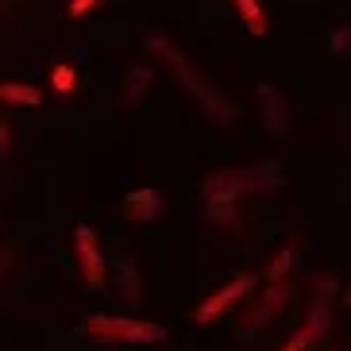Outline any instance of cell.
<instances>
[{
    "mask_svg": "<svg viewBox=\"0 0 351 351\" xmlns=\"http://www.w3.org/2000/svg\"><path fill=\"white\" fill-rule=\"evenodd\" d=\"M293 263H298V251L282 247L278 258H274V263H270V270H267V282H286V274L293 270Z\"/></svg>",
    "mask_w": 351,
    "mask_h": 351,
    "instance_id": "9a60e30c",
    "label": "cell"
},
{
    "mask_svg": "<svg viewBox=\"0 0 351 351\" xmlns=\"http://www.w3.org/2000/svg\"><path fill=\"white\" fill-rule=\"evenodd\" d=\"M8 143H12V128H8V124H0V158L8 155Z\"/></svg>",
    "mask_w": 351,
    "mask_h": 351,
    "instance_id": "d6986e66",
    "label": "cell"
},
{
    "mask_svg": "<svg viewBox=\"0 0 351 351\" xmlns=\"http://www.w3.org/2000/svg\"><path fill=\"white\" fill-rule=\"evenodd\" d=\"M274 193L282 189V170L278 162H263L255 170H213V174L201 182V193L208 197H228V201H236L239 193Z\"/></svg>",
    "mask_w": 351,
    "mask_h": 351,
    "instance_id": "6da1fadb",
    "label": "cell"
},
{
    "mask_svg": "<svg viewBox=\"0 0 351 351\" xmlns=\"http://www.w3.org/2000/svg\"><path fill=\"white\" fill-rule=\"evenodd\" d=\"M147 85H151V66H135V70L128 73V82H124V101L135 104L139 97H143Z\"/></svg>",
    "mask_w": 351,
    "mask_h": 351,
    "instance_id": "4fadbf2b",
    "label": "cell"
},
{
    "mask_svg": "<svg viewBox=\"0 0 351 351\" xmlns=\"http://www.w3.org/2000/svg\"><path fill=\"white\" fill-rule=\"evenodd\" d=\"M147 47H151V51H162L166 58L174 62V73L182 77V82H186V89H189V93H193L197 101L205 104L208 120H232V108H228V104L220 101V93H217V89H213V85L205 82V77H197V73L189 70V62L182 58V54H174V47H170V43H162V39H147Z\"/></svg>",
    "mask_w": 351,
    "mask_h": 351,
    "instance_id": "3957f363",
    "label": "cell"
},
{
    "mask_svg": "<svg viewBox=\"0 0 351 351\" xmlns=\"http://www.w3.org/2000/svg\"><path fill=\"white\" fill-rule=\"evenodd\" d=\"M205 217L213 220V224H236V201H228V197H208Z\"/></svg>",
    "mask_w": 351,
    "mask_h": 351,
    "instance_id": "7c38bea8",
    "label": "cell"
},
{
    "mask_svg": "<svg viewBox=\"0 0 351 351\" xmlns=\"http://www.w3.org/2000/svg\"><path fill=\"white\" fill-rule=\"evenodd\" d=\"M116 270H120V282H124L128 305H139V270L132 267V258H120V263H116Z\"/></svg>",
    "mask_w": 351,
    "mask_h": 351,
    "instance_id": "5bb4252c",
    "label": "cell"
},
{
    "mask_svg": "<svg viewBox=\"0 0 351 351\" xmlns=\"http://www.w3.org/2000/svg\"><path fill=\"white\" fill-rule=\"evenodd\" d=\"M97 4H101V0H70V16L73 20H82V16H89Z\"/></svg>",
    "mask_w": 351,
    "mask_h": 351,
    "instance_id": "e0dca14e",
    "label": "cell"
},
{
    "mask_svg": "<svg viewBox=\"0 0 351 351\" xmlns=\"http://www.w3.org/2000/svg\"><path fill=\"white\" fill-rule=\"evenodd\" d=\"M239 12V20L247 23L251 35H267V16H263V8H258V0H232Z\"/></svg>",
    "mask_w": 351,
    "mask_h": 351,
    "instance_id": "8fae6325",
    "label": "cell"
},
{
    "mask_svg": "<svg viewBox=\"0 0 351 351\" xmlns=\"http://www.w3.org/2000/svg\"><path fill=\"white\" fill-rule=\"evenodd\" d=\"M289 298V282H270V289L263 293V301H258V309H255V317H251V324H267L270 317H274V309H278L282 301Z\"/></svg>",
    "mask_w": 351,
    "mask_h": 351,
    "instance_id": "30bf717a",
    "label": "cell"
},
{
    "mask_svg": "<svg viewBox=\"0 0 351 351\" xmlns=\"http://www.w3.org/2000/svg\"><path fill=\"white\" fill-rule=\"evenodd\" d=\"M348 39H351V27H336V32H332V54H343Z\"/></svg>",
    "mask_w": 351,
    "mask_h": 351,
    "instance_id": "ac0fdd59",
    "label": "cell"
},
{
    "mask_svg": "<svg viewBox=\"0 0 351 351\" xmlns=\"http://www.w3.org/2000/svg\"><path fill=\"white\" fill-rule=\"evenodd\" d=\"M348 305H351V293H348Z\"/></svg>",
    "mask_w": 351,
    "mask_h": 351,
    "instance_id": "ffe728a7",
    "label": "cell"
},
{
    "mask_svg": "<svg viewBox=\"0 0 351 351\" xmlns=\"http://www.w3.org/2000/svg\"><path fill=\"white\" fill-rule=\"evenodd\" d=\"M255 282H258V274H239V278H232L228 286H220L213 298H205V305L193 313V320L197 324H213V320H217L224 309H232L239 298H247L251 289H255Z\"/></svg>",
    "mask_w": 351,
    "mask_h": 351,
    "instance_id": "5b68a950",
    "label": "cell"
},
{
    "mask_svg": "<svg viewBox=\"0 0 351 351\" xmlns=\"http://www.w3.org/2000/svg\"><path fill=\"white\" fill-rule=\"evenodd\" d=\"M258 104H263V124L270 135H286L289 132V108L282 101V93L274 85H258Z\"/></svg>",
    "mask_w": 351,
    "mask_h": 351,
    "instance_id": "52a82bcc",
    "label": "cell"
},
{
    "mask_svg": "<svg viewBox=\"0 0 351 351\" xmlns=\"http://www.w3.org/2000/svg\"><path fill=\"white\" fill-rule=\"evenodd\" d=\"M51 85H54V93H73V85H77V70L73 66H54L51 73Z\"/></svg>",
    "mask_w": 351,
    "mask_h": 351,
    "instance_id": "2e32d148",
    "label": "cell"
},
{
    "mask_svg": "<svg viewBox=\"0 0 351 351\" xmlns=\"http://www.w3.org/2000/svg\"><path fill=\"white\" fill-rule=\"evenodd\" d=\"M85 332L104 343H162L166 328L155 320H135V317H108V313H93L85 320Z\"/></svg>",
    "mask_w": 351,
    "mask_h": 351,
    "instance_id": "7a4b0ae2",
    "label": "cell"
},
{
    "mask_svg": "<svg viewBox=\"0 0 351 351\" xmlns=\"http://www.w3.org/2000/svg\"><path fill=\"white\" fill-rule=\"evenodd\" d=\"M0 101L4 104H20V108H39L43 93L35 85H20V82H0Z\"/></svg>",
    "mask_w": 351,
    "mask_h": 351,
    "instance_id": "9c48e42d",
    "label": "cell"
},
{
    "mask_svg": "<svg viewBox=\"0 0 351 351\" xmlns=\"http://www.w3.org/2000/svg\"><path fill=\"white\" fill-rule=\"evenodd\" d=\"M162 205H166V197L158 193V189H132V193L124 197V220L151 224V220H158Z\"/></svg>",
    "mask_w": 351,
    "mask_h": 351,
    "instance_id": "8992f818",
    "label": "cell"
},
{
    "mask_svg": "<svg viewBox=\"0 0 351 351\" xmlns=\"http://www.w3.org/2000/svg\"><path fill=\"white\" fill-rule=\"evenodd\" d=\"M324 332H328V309H324V305H317V309L309 313V320L293 332V340H289L282 351H309L313 340H320Z\"/></svg>",
    "mask_w": 351,
    "mask_h": 351,
    "instance_id": "ba28073f",
    "label": "cell"
},
{
    "mask_svg": "<svg viewBox=\"0 0 351 351\" xmlns=\"http://www.w3.org/2000/svg\"><path fill=\"white\" fill-rule=\"evenodd\" d=\"M73 255H77V267H82L89 289H97V293H101V289L108 286V278H104V251H101L97 232L89 224L73 228Z\"/></svg>",
    "mask_w": 351,
    "mask_h": 351,
    "instance_id": "277c9868",
    "label": "cell"
}]
</instances>
